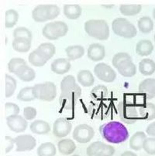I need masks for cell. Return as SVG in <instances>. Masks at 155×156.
<instances>
[{"label": "cell", "mask_w": 155, "mask_h": 156, "mask_svg": "<svg viewBox=\"0 0 155 156\" xmlns=\"http://www.w3.org/2000/svg\"><path fill=\"white\" fill-rule=\"evenodd\" d=\"M82 95V89L76 83L75 78L68 75L61 82V95L59 103L62 109L72 110Z\"/></svg>", "instance_id": "cell-1"}, {"label": "cell", "mask_w": 155, "mask_h": 156, "mask_svg": "<svg viewBox=\"0 0 155 156\" xmlns=\"http://www.w3.org/2000/svg\"><path fill=\"white\" fill-rule=\"evenodd\" d=\"M99 132L102 138L111 144H120L129 138L127 127L119 121H110L99 127Z\"/></svg>", "instance_id": "cell-2"}, {"label": "cell", "mask_w": 155, "mask_h": 156, "mask_svg": "<svg viewBox=\"0 0 155 156\" xmlns=\"http://www.w3.org/2000/svg\"><path fill=\"white\" fill-rule=\"evenodd\" d=\"M84 29L87 34L98 40H106L109 37V27L103 20H90L85 23Z\"/></svg>", "instance_id": "cell-3"}, {"label": "cell", "mask_w": 155, "mask_h": 156, "mask_svg": "<svg viewBox=\"0 0 155 156\" xmlns=\"http://www.w3.org/2000/svg\"><path fill=\"white\" fill-rule=\"evenodd\" d=\"M112 29L116 35L126 39L134 38L137 34L135 26L124 18L115 19L112 23Z\"/></svg>", "instance_id": "cell-4"}, {"label": "cell", "mask_w": 155, "mask_h": 156, "mask_svg": "<svg viewBox=\"0 0 155 156\" xmlns=\"http://www.w3.org/2000/svg\"><path fill=\"white\" fill-rule=\"evenodd\" d=\"M68 31V27L62 21L50 22L43 27L42 33L43 37L47 40H58L60 37H65Z\"/></svg>", "instance_id": "cell-5"}, {"label": "cell", "mask_w": 155, "mask_h": 156, "mask_svg": "<svg viewBox=\"0 0 155 156\" xmlns=\"http://www.w3.org/2000/svg\"><path fill=\"white\" fill-rule=\"evenodd\" d=\"M33 92L36 99L43 101H52L57 96V87L53 82L47 81L34 85Z\"/></svg>", "instance_id": "cell-6"}, {"label": "cell", "mask_w": 155, "mask_h": 156, "mask_svg": "<svg viewBox=\"0 0 155 156\" xmlns=\"http://www.w3.org/2000/svg\"><path fill=\"white\" fill-rule=\"evenodd\" d=\"M118 114L120 119L124 123L132 125L138 120L139 115L137 111V107L133 103L127 101H123L118 105Z\"/></svg>", "instance_id": "cell-7"}, {"label": "cell", "mask_w": 155, "mask_h": 156, "mask_svg": "<svg viewBox=\"0 0 155 156\" xmlns=\"http://www.w3.org/2000/svg\"><path fill=\"white\" fill-rule=\"evenodd\" d=\"M114 153V147L105 144L102 141H95L86 149V154L88 156H113Z\"/></svg>", "instance_id": "cell-8"}, {"label": "cell", "mask_w": 155, "mask_h": 156, "mask_svg": "<svg viewBox=\"0 0 155 156\" xmlns=\"http://www.w3.org/2000/svg\"><path fill=\"white\" fill-rule=\"evenodd\" d=\"M95 135V131L91 126L88 125H79L75 127L72 137L77 142L81 144L88 143L93 138Z\"/></svg>", "instance_id": "cell-9"}, {"label": "cell", "mask_w": 155, "mask_h": 156, "mask_svg": "<svg viewBox=\"0 0 155 156\" xmlns=\"http://www.w3.org/2000/svg\"><path fill=\"white\" fill-rule=\"evenodd\" d=\"M94 73L102 81L105 83H112L116 77L115 70L105 63H100L94 67Z\"/></svg>", "instance_id": "cell-10"}, {"label": "cell", "mask_w": 155, "mask_h": 156, "mask_svg": "<svg viewBox=\"0 0 155 156\" xmlns=\"http://www.w3.org/2000/svg\"><path fill=\"white\" fill-rule=\"evenodd\" d=\"M16 151L19 152L28 151L34 149L37 145V141L32 135H19L15 138Z\"/></svg>", "instance_id": "cell-11"}, {"label": "cell", "mask_w": 155, "mask_h": 156, "mask_svg": "<svg viewBox=\"0 0 155 156\" xmlns=\"http://www.w3.org/2000/svg\"><path fill=\"white\" fill-rule=\"evenodd\" d=\"M72 128V123L68 120H66L63 118H57L54 122L53 134L57 138H65L70 134Z\"/></svg>", "instance_id": "cell-12"}, {"label": "cell", "mask_w": 155, "mask_h": 156, "mask_svg": "<svg viewBox=\"0 0 155 156\" xmlns=\"http://www.w3.org/2000/svg\"><path fill=\"white\" fill-rule=\"evenodd\" d=\"M6 123L9 128L15 133L24 132L27 128V121L20 115H10L6 118Z\"/></svg>", "instance_id": "cell-13"}, {"label": "cell", "mask_w": 155, "mask_h": 156, "mask_svg": "<svg viewBox=\"0 0 155 156\" xmlns=\"http://www.w3.org/2000/svg\"><path fill=\"white\" fill-rule=\"evenodd\" d=\"M138 91L148 99L155 98V79L147 78L140 82L138 87Z\"/></svg>", "instance_id": "cell-14"}, {"label": "cell", "mask_w": 155, "mask_h": 156, "mask_svg": "<svg viewBox=\"0 0 155 156\" xmlns=\"http://www.w3.org/2000/svg\"><path fill=\"white\" fill-rule=\"evenodd\" d=\"M105 56V47L99 43H92L88 49V57L92 61H100Z\"/></svg>", "instance_id": "cell-15"}, {"label": "cell", "mask_w": 155, "mask_h": 156, "mask_svg": "<svg viewBox=\"0 0 155 156\" xmlns=\"http://www.w3.org/2000/svg\"><path fill=\"white\" fill-rule=\"evenodd\" d=\"M70 60L66 58H58L54 60L50 66L52 72L57 74H65L71 69Z\"/></svg>", "instance_id": "cell-16"}, {"label": "cell", "mask_w": 155, "mask_h": 156, "mask_svg": "<svg viewBox=\"0 0 155 156\" xmlns=\"http://www.w3.org/2000/svg\"><path fill=\"white\" fill-rule=\"evenodd\" d=\"M119 73L124 77H132L137 73V67L133 60H126L116 67Z\"/></svg>", "instance_id": "cell-17"}, {"label": "cell", "mask_w": 155, "mask_h": 156, "mask_svg": "<svg viewBox=\"0 0 155 156\" xmlns=\"http://www.w3.org/2000/svg\"><path fill=\"white\" fill-rule=\"evenodd\" d=\"M147 138L146 134L143 131H137L132 135L129 142V146L132 150L140 151L143 148V143Z\"/></svg>", "instance_id": "cell-18"}, {"label": "cell", "mask_w": 155, "mask_h": 156, "mask_svg": "<svg viewBox=\"0 0 155 156\" xmlns=\"http://www.w3.org/2000/svg\"><path fill=\"white\" fill-rule=\"evenodd\" d=\"M15 75L20 80H21L22 81L30 82L35 79L36 73L34 70V69H32L28 65L26 64L24 65V66H22L17 70Z\"/></svg>", "instance_id": "cell-19"}, {"label": "cell", "mask_w": 155, "mask_h": 156, "mask_svg": "<svg viewBox=\"0 0 155 156\" xmlns=\"http://www.w3.org/2000/svg\"><path fill=\"white\" fill-rule=\"evenodd\" d=\"M30 129L36 135H46L50 131V126L47 121L36 120L30 125Z\"/></svg>", "instance_id": "cell-20"}, {"label": "cell", "mask_w": 155, "mask_h": 156, "mask_svg": "<svg viewBox=\"0 0 155 156\" xmlns=\"http://www.w3.org/2000/svg\"><path fill=\"white\" fill-rule=\"evenodd\" d=\"M57 149L61 154L64 155H69L75 151L76 144L73 140L65 138L57 143Z\"/></svg>", "instance_id": "cell-21"}, {"label": "cell", "mask_w": 155, "mask_h": 156, "mask_svg": "<svg viewBox=\"0 0 155 156\" xmlns=\"http://www.w3.org/2000/svg\"><path fill=\"white\" fill-rule=\"evenodd\" d=\"M32 17L37 23H43L49 20L47 5H39L34 9Z\"/></svg>", "instance_id": "cell-22"}, {"label": "cell", "mask_w": 155, "mask_h": 156, "mask_svg": "<svg viewBox=\"0 0 155 156\" xmlns=\"http://www.w3.org/2000/svg\"><path fill=\"white\" fill-rule=\"evenodd\" d=\"M153 45L150 40H142L137 43L136 46V53L141 57H147L152 53Z\"/></svg>", "instance_id": "cell-23"}, {"label": "cell", "mask_w": 155, "mask_h": 156, "mask_svg": "<svg viewBox=\"0 0 155 156\" xmlns=\"http://www.w3.org/2000/svg\"><path fill=\"white\" fill-rule=\"evenodd\" d=\"M78 82L83 87H91L95 83V77L90 70H82L77 74Z\"/></svg>", "instance_id": "cell-24"}, {"label": "cell", "mask_w": 155, "mask_h": 156, "mask_svg": "<svg viewBox=\"0 0 155 156\" xmlns=\"http://www.w3.org/2000/svg\"><path fill=\"white\" fill-rule=\"evenodd\" d=\"M139 114L140 118L146 121H152L155 119V105L147 103L142 105L139 108Z\"/></svg>", "instance_id": "cell-25"}, {"label": "cell", "mask_w": 155, "mask_h": 156, "mask_svg": "<svg viewBox=\"0 0 155 156\" xmlns=\"http://www.w3.org/2000/svg\"><path fill=\"white\" fill-rule=\"evenodd\" d=\"M64 14L69 20H76L79 18L82 15V9L79 5H70V4H66L64 5L63 9Z\"/></svg>", "instance_id": "cell-26"}, {"label": "cell", "mask_w": 155, "mask_h": 156, "mask_svg": "<svg viewBox=\"0 0 155 156\" xmlns=\"http://www.w3.org/2000/svg\"><path fill=\"white\" fill-rule=\"evenodd\" d=\"M65 53L68 60H75L83 57L85 49L81 45L69 46L65 49Z\"/></svg>", "instance_id": "cell-27"}, {"label": "cell", "mask_w": 155, "mask_h": 156, "mask_svg": "<svg viewBox=\"0 0 155 156\" xmlns=\"http://www.w3.org/2000/svg\"><path fill=\"white\" fill-rule=\"evenodd\" d=\"M139 70L144 76H150L155 72V62L150 59H143L139 63Z\"/></svg>", "instance_id": "cell-28"}, {"label": "cell", "mask_w": 155, "mask_h": 156, "mask_svg": "<svg viewBox=\"0 0 155 156\" xmlns=\"http://www.w3.org/2000/svg\"><path fill=\"white\" fill-rule=\"evenodd\" d=\"M31 42L24 38L14 39L13 41V48L19 53H27L31 48Z\"/></svg>", "instance_id": "cell-29"}, {"label": "cell", "mask_w": 155, "mask_h": 156, "mask_svg": "<svg viewBox=\"0 0 155 156\" xmlns=\"http://www.w3.org/2000/svg\"><path fill=\"white\" fill-rule=\"evenodd\" d=\"M28 60L30 63L34 66H43L48 61L37 49L30 53Z\"/></svg>", "instance_id": "cell-30"}, {"label": "cell", "mask_w": 155, "mask_h": 156, "mask_svg": "<svg viewBox=\"0 0 155 156\" xmlns=\"http://www.w3.org/2000/svg\"><path fill=\"white\" fill-rule=\"evenodd\" d=\"M56 152V147L51 142L43 143L37 148L38 156H55Z\"/></svg>", "instance_id": "cell-31"}, {"label": "cell", "mask_w": 155, "mask_h": 156, "mask_svg": "<svg viewBox=\"0 0 155 156\" xmlns=\"http://www.w3.org/2000/svg\"><path fill=\"white\" fill-rule=\"evenodd\" d=\"M142 9L141 5H120V11L126 16H133L140 13Z\"/></svg>", "instance_id": "cell-32"}, {"label": "cell", "mask_w": 155, "mask_h": 156, "mask_svg": "<svg viewBox=\"0 0 155 156\" xmlns=\"http://www.w3.org/2000/svg\"><path fill=\"white\" fill-rule=\"evenodd\" d=\"M37 50L41 53L43 57H45L47 60L51 59L56 52V48L53 43H41L38 47Z\"/></svg>", "instance_id": "cell-33"}, {"label": "cell", "mask_w": 155, "mask_h": 156, "mask_svg": "<svg viewBox=\"0 0 155 156\" xmlns=\"http://www.w3.org/2000/svg\"><path fill=\"white\" fill-rule=\"evenodd\" d=\"M138 28L140 31L143 33H149L153 29V22L150 17L143 16L139 19Z\"/></svg>", "instance_id": "cell-34"}, {"label": "cell", "mask_w": 155, "mask_h": 156, "mask_svg": "<svg viewBox=\"0 0 155 156\" xmlns=\"http://www.w3.org/2000/svg\"><path fill=\"white\" fill-rule=\"evenodd\" d=\"M17 99L20 101L29 102L33 101L36 99L33 92V87H26L20 90L17 97Z\"/></svg>", "instance_id": "cell-35"}, {"label": "cell", "mask_w": 155, "mask_h": 156, "mask_svg": "<svg viewBox=\"0 0 155 156\" xmlns=\"http://www.w3.org/2000/svg\"><path fill=\"white\" fill-rule=\"evenodd\" d=\"M6 98H10L15 93V90L17 89V80L15 78L13 77L9 74H6Z\"/></svg>", "instance_id": "cell-36"}, {"label": "cell", "mask_w": 155, "mask_h": 156, "mask_svg": "<svg viewBox=\"0 0 155 156\" xmlns=\"http://www.w3.org/2000/svg\"><path fill=\"white\" fill-rule=\"evenodd\" d=\"M19 20L18 12L14 9H9L6 12L5 27L6 28H13Z\"/></svg>", "instance_id": "cell-37"}, {"label": "cell", "mask_w": 155, "mask_h": 156, "mask_svg": "<svg viewBox=\"0 0 155 156\" xmlns=\"http://www.w3.org/2000/svg\"><path fill=\"white\" fill-rule=\"evenodd\" d=\"M27 64L25 60L22 58H19V57H15V58H12L9 60L8 63V70L10 73H14L15 74L17 73V70L21 67L22 66Z\"/></svg>", "instance_id": "cell-38"}, {"label": "cell", "mask_w": 155, "mask_h": 156, "mask_svg": "<svg viewBox=\"0 0 155 156\" xmlns=\"http://www.w3.org/2000/svg\"><path fill=\"white\" fill-rule=\"evenodd\" d=\"M13 37L14 39L24 38L27 39V40H30V41H32V38H33L31 32L28 29L24 27H17L13 32Z\"/></svg>", "instance_id": "cell-39"}, {"label": "cell", "mask_w": 155, "mask_h": 156, "mask_svg": "<svg viewBox=\"0 0 155 156\" xmlns=\"http://www.w3.org/2000/svg\"><path fill=\"white\" fill-rule=\"evenodd\" d=\"M126 60H132L131 56L130 54H128L127 53L122 52V53H118L114 55V57L112 60V63L113 65V66H115L116 68L120 63L126 61Z\"/></svg>", "instance_id": "cell-40"}, {"label": "cell", "mask_w": 155, "mask_h": 156, "mask_svg": "<svg viewBox=\"0 0 155 156\" xmlns=\"http://www.w3.org/2000/svg\"><path fill=\"white\" fill-rule=\"evenodd\" d=\"M91 94L93 98H97V99H102L108 94V90H107L106 87L103 85H98L95 87L91 91Z\"/></svg>", "instance_id": "cell-41"}, {"label": "cell", "mask_w": 155, "mask_h": 156, "mask_svg": "<svg viewBox=\"0 0 155 156\" xmlns=\"http://www.w3.org/2000/svg\"><path fill=\"white\" fill-rule=\"evenodd\" d=\"M143 149L148 154H155V138H147L143 143Z\"/></svg>", "instance_id": "cell-42"}, {"label": "cell", "mask_w": 155, "mask_h": 156, "mask_svg": "<svg viewBox=\"0 0 155 156\" xmlns=\"http://www.w3.org/2000/svg\"><path fill=\"white\" fill-rule=\"evenodd\" d=\"M5 111L6 115L10 116V115H18L20 113V108L17 105L14 103H6L5 105ZM7 116V117H8Z\"/></svg>", "instance_id": "cell-43"}, {"label": "cell", "mask_w": 155, "mask_h": 156, "mask_svg": "<svg viewBox=\"0 0 155 156\" xmlns=\"http://www.w3.org/2000/svg\"><path fill=\"white\" fill-rule=\"evenodd\" d=\"M37 109L34 107H26L24 109V116L25 119L28 120V121L35 119L37 117Z\"/></svg>", "instance_id": "cell-44"}, {"label": "cell", "mask_w": 155, "mask_h": 156, "mask_svg": "<svg viewBox=\"0 0 155 156\" xmlns=\"http://www.w3.org/2000/svg\"><path fill=\"white\" fill-rule=\"evenodd\" d=\"M49 20H53L57 18L60 14V8L56 5H47Z\"/></svg>", "instance_id": "cell-45"}, {"label": "cell", "mask_w": 155, "mask_h": 156, "mask_svg": "<svg viewBox=\"0 0 155 156\" xmlns=\"http://www.w3.org/2000/svg\"><path fill=\"white\" fill-rule=\"evenodd\" d=\"M15 144V140L13 139L10 136H6L4 140V150L5 153H9L13 148Z\"/></svg>", "instance_id": "cell-46"}, {"label": "cell", "mask_w": 155, "mask_h": 156, "mask_svg": "<svg viewBox=\"0 0 155 156\" xmlns=\"http://www.w3.org/2000/svg\"><path fill=\"white\" fill-rule=\"evenodd\" d=\"M146 132L148 135L155 138V121L153 123L150 124L146 129Z\"/></svg>", "instance_id": "cell-47"}, {"label": "cell", "mask_w": 155, "mask_h": 156, "mask_svg": "<svg viewBox=\"0 0 155 156\" xmlns=\"http://www.w3.org/2000/svg\"><path fill=\"white\" fill-rule=\"evenodd\" d=\"M121 156H137V154L131 151H124V152L121 154Z\"/></svg>", "instance_id": "cell-48"}, {"label": "cell", "mask_w": 155, "mask_h": 156, "mask_svg": "<svg viewBox=\"0 0 155 156\" xmlns=\"http://www.w3.org/2000/svg\"><path fill=\"white\" fill-rule=\"evenodd\" d=\"M153 19L155 20V8L153 9Z\"/></svg>", "instance_id": "cell-49"}, {"label": "cell", "mask_w": 155, "mask_h": 156, "mask_svg": "<svg viewBox=\"0 0 155 156\" xmlns=\"http://www.w3.org/2000/svg\"><path fill=\"white\" fill-rule=\"evenodd\" d=\"M72 156H80V155H79V154H74V155Z\"/></svg>", "instance_id": "cell-50"}, {"label": "cell", "mask_w": 155, "mask_h": 156, "mask_svg": "<svg viewBox=\"0 0 155 156\" xmlns=\"http://www.w3.org/2000/svg\"><path fill=\"white\" fill-rule=\"evenodd\" d=\"M153 39H154V41H155V34H154V37H153Z\"/></svg>", "instance_id": "cell-51"}]
</instances>
